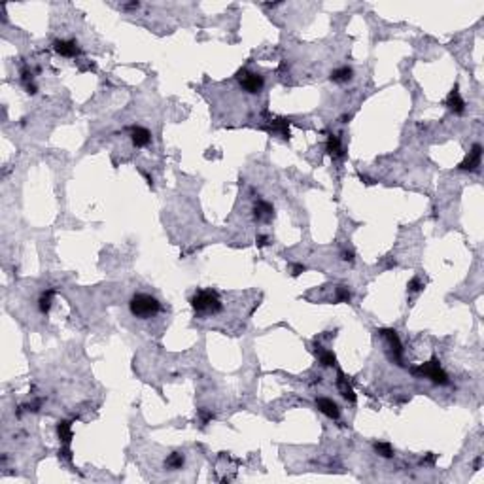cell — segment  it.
Wrapping results in <instances>:
<instances>
[{"instance_id": "obj_1", "label": "cell", "mask_w": 484, "mask_h": 484, "mask_svg": "<svg viewBox=\"0 0 484 484\" xmlns=\"http://www.w3.org/2000/svg\"><path fill=\"white\" fill-rule=\"evenodd\" d=\"M129 308H131V312L132 316H136V318H154L155 314H159L161 310V303L155 299V297H152V295H148V293H136L131 303H129Z\"/></svg>"}, {"instance_id": "obj_2", "label": "cell", "mask_w": 484, "mask_h": 484, "mask_svg": "<svg viewBox=\"0 0 484 484\" xmlns=\"http://www.w3.org/2000/svg\"><path fill=\"white\" fill-rule=\"evenodd\" d=\"M191 307L197 314H218L221 310V301L212 289H199L191 297Z\"/></svg>"}, {"instance_id": "obj_3", "label": "cell", "mask_w": 484, "mask_h": 484, "mask_svg": "<svg viewBox=\"0 0 484 484\" xmlns=\"http://www.w3.org/2000/svg\"><path fill=\"white\" fill-rule=\"evenodd\" d=\"M411 373H413L414 376H426V378H429L431 382H435V384H439V386L448 384V374L442 371L441 363H439L437 357H433L431 361L422 363V365H418V367H413Z\"/></svg>"}, {"instance_id": "obj_4", "label": "cell", "mask_w": 484, "mask_h": 484, "mask_svg": "<svg viewBox=\"0 0 484 484\" xmlns=\"http://www.w3.org/2000/svg\"><path fill=\"white\" fill-rule=\"evenodd\" d=\"M237 78H239V82H241V86L248 91V93H259L261 89H263V76H259V74H254V72H248V70H239L237 74Z\"/></svg>"}, {"instance_id": "obj_5", "label": "cell", "mask_w": 484, "mask_h": 484, "mask_svg": "<svg viewBox=\"0 0 484 484\" xmlns=\"http://www.w3.org/2000/svg\"><path fill=\"white\" fill-rule=\"evenodd\" d=\"M481 159H483V146L481 144H475L473 148H471V152L465 155V159L458 165V169L460 171H477L479 167H481Z\"/></svg>"}, {"instance_id": "obj_6", "label": "cell", "mask_w": 484, "mask_h": 484, "mask_svg": "<svg viewBox=\"0 0 484 484\" xmlns=\"http://www.w3.org/2000/svg\"><path fill=\"white\" fill-rule=\"evenodd\" d=\"M382 337H384L388 344H390V348H392V352H394V359L397 361L399 365H403L401 363V356H403V346H401V341H399L397 333H396V329H380L378 331Z\"/></svg>"}, {"instance_id": "obj_7", "label": "cell", "mask_w": 484, "mask_h": 484, "mask_svg": "<svg viewBox=\"0 0 484 484\" xmlns=\"http://www.w3.org/2000/svg\"><path fill=\"white\" fill-rule=\"evenodd\" d=\"M316 407L320 409V413H324L328 418H335V420H337V418L341 416V409H339V405L329 397H318L316 399Z\"/></svg>"}, {"instance_id": "obj_8", "label": "cell", "mask_w": 484, "mask_h": 484, "mask_svg": "<svg viewBox=\"0 0 484 484\" xmlns=\"http://www.w3.org/2000/svg\"><path fill=\"white\" fill-rule=\"evenodd\" d=\"M444 104L448 106V110L450 112H454V114H463V110H465V102L462 99V95H460V91H458V86H454V89L448 93V97L444 100Z\"/></svg>"}, {"instance_id": "obj_9", "label": "cell", "mask_w": 484, "mask_h": 484, "mask_svg": "<svg viewBox=\"0 0 484 484\" xmlns=\"http://www.w3.org/2000/svg\"><path fill=\"white\" fill-rule=\"evenodd\" d=\"M53 47H55V51H57L59 55H63V57H76V55H80V47H78V44L74 42V40H55Z\"/></svg>"}, {"instance_id": "obj_10", "label": "cell", "mask_w": 484, "mask_h": 484, "mask_svg": "<svg viewBox=\"0 0 484 484\" xmlns=\"http://www.w3.org/2000/svg\"><path fill=\"white\" fill-rule=\"evenodd\" d=\"M129 132H131V140L136 148H144L148 144L152 142V132L148 129L144 127H129Z\"/></svg>"}, {"instance_id": "obj_11", "label": "cell", "mask_w": 484, "mask_h": 484, "mask_svg": "<svg viewBox=\"0 0 484 484\" xmlns=\"http://www.w3.org/2000/svg\"><path fill=\"white\" fill-rule=\"evenodd\" d=\"M272 214H274V208H272L271 202H267V200H257L256 208H254V216H256V220H271Z\"/></svg>"}, {"instance_id": "obj_12", "label": "cell", "mask_w": 484, "mask_h": 484, "mask_svg": "<svg viewBox=\"0 0 484 484\" xmlns=\"http://www.w3.org/2000/svg\"><path fill=\"white\" fill-rule=\"evenodd\" d=\"M337 386H339V390H341L342 397L346 399V401H350V403H354L356 401V394H354V388L348 384V378H344V374L339 373V378H337Z\"/></svg>"}, {"instance_id": "obj_13", "label": "cell", "mask_w": 484, "mask_h": 484, "mask_svg": "<svg viewBox=\"0 0 484 484\" xmlns=\"http://www.w3.org/2000/svg\"><path fill=\"white\" fill-rule=\"evenodd\" d=\"M57 435L63 444H70L72 441V424L68 420H61L57 424Z\"/></svg>"}, {"instance_id": "obj_14", "label": "cell", "mask_w": 484, "mask_h": 484, "mask_svg": "<svg viewBox=\"0 0 484 484\" xmlns=\"http://www.w3.org/2000/svg\"><path fill=\"white\" fill-rule=\"evenodd\" d=\"M352 76H354V70H352L350 66H341V68L331 72V80L337 82V84H346V82H350Z\"/></svg>"}, {"instance_id": "obj_15", "label": "cell", "mask_w": 484, "mask_h": 484, "mask_svg": "<svg viewBox=\"0 0 484 484\" xmlns=\"http://www.w3.org/2000/svg\"><path fill=\"white\" fill-rule=\"evenodd\" d=\"M328 154L333 159H339V157L344 155V152H342V146H341V140H339V136H335V134H331L328 138Z\"/></svg>"}, {"instance_id": "obj_16", "label": "cell", "mask_w": 484, "mask_h": 484, "mask_svg": "<svg viewBox=\"0 0 484 484\" xmlns=\"http://www.w3.org/2000/svg\"><path fill=\"white\" fill-rule=\"evenodd\" d=\"M271 131L278 132L284 138H289V121L287 119H274V121H271Z\"/></svg>"}, {"instance_id": "obj_17", "label": "cell", "mask_w": 484, "mask_h": 484, "mask_svg": "<svg viewBox=\"0 0 484 484\" xmlns=\"http://www.w3.org/2000/svg\"><path fill=\"white\" fill-rule=\"evenodd\" d=\"M53 295H55V289H47V291H44L42 295H40V299H38V308H40V312H44V314L49 312Z\"/></svg>"}, {"instance_id": "obj_18", "label": "cell", "mask_w": 484, "mask_h": 484, "mask_svg": "<svg viewBox=\"0 0 484 484\" xmlns=\"http://www.w3.org/2000/svg\"><path fill=\"white\" fill-rule=\"evenodd\" d=\"M182 465H184V454H182V452H172V454L165 460V467H169L171 471L182 469Z\"/></svg>"}, {"instance_id": "obj_19", "label": "cell", "mask_w": 484, "mask_h": 484, "mask_svg": "<svg viewBox=\"0 0 484 484\" xmlns=\"http://www.w3.org/2000/svg\"><path fill=\"white\" fill-rule=\"evenodd\" d=\"M320 348V346H318ZM318 357H320V363L324 365V367H335V363H337V359H335V354L333 352H329V350H318Z\"/></svg>"}, {"instance_id": "obj_20", "label": "cell", "mask_w": 484, "mask_h": 484, "mask_svg": "<svg viewBox=\"0 0 484 484\" xmlns=\"http://www.w3.org/2000/svg\"><path fill=\"white\" fill-rule=\"evenodd\" d=\"M374 450L382 456V458H392L394 456V448L388 442H374Z\"/></svg>"}, {"instance_id": "obj_21", "label": "cell", "mask_w": 484, "mask_h": 484, "mask_svg": "<svg viewBox=\"0 0 484 484\" xmlns=\"http://www.w3.org/2000/svg\"><path fill=\"white\" fill-rule=\"evenodd\" d=\"M350 299H352V295H350L348 286H339V287H337V297H335V301H337V303H350Z\"/></svg>"}, {"instance_id": "obj_22", "label": "cell", "mask_w": 484, "mask_h": 484, "mask_svg": "<svg viewBox=\"0 0 484 484\" xmlns=\"http://www.w3.org/2000/svg\"><path fill=\"white\" fill-rule=\"evenodd\" d=\"M199 416H200V422H202V424H208V422L214 418V414L210 413V411H204V409H200L199 411Z\"/></svg>"}, {"instance_id": "obj_23", "label": "cell", "mask_w": 484, "mask_h": 484, "mask_svg": "<svg viewBox=\"0 0 484 484\" xmlns=\"http://www.w3.org/2000/svg\"><path fill=\"white\" fill-rule=\"evenodd\" d=\"M422 287H424V284H420V280H418V278H413V280L409 282V291H413V293L414 291H420Z\"/></svg>"}, {"instance_id": "obj_24", "label": "cell", "mask_w": 484, "mask_h": 484, "mask_svg": "<svg viewBox=\"0 0 484 484\" xmlns=\"http://www.w3.org/2000/svg\"><path fill=\"white\" fill-rule=\"evenodd\" d=\"M342 259L348 261V263H352L354 261V252H350V250L348 252H342Z\"/></svg>"}, {"instance_id": "obj_25", "label": "cell", "mask_w": 484, "mask_h": 484, "mask_svg": "<svg viewBox=\"0 0 484 484\" xmlns=\"http://www.w3.org/2000/svg\"><path fill=\"white\" fill-rule=\"evenodd\" d=\"M256 242H257V246H259V248H263V246H267V237H265V235H259V237L256 239Z\"/></svg>"}, {"instance_id": "obj_26", "label": "cell", "mask_w": 484, "mask_h": 484, "mask_svg": "<svg viewBox=\"0 0 484 484\" xmlns=\"http://www.w3.org/2000/svg\"><path fill=\"white\" fill-rule=\"evenodd\" d=\"M303 271H305V267H303V265H295V267H293V276L301 274Z\"/></svg>"}, {"instance_id": "obj_27", "label": "cell", "mask_w": 484, "mask_h": 484, "mask_svg": "<svg viewBox=\"0 0 484 484\" xmlns=\"http://www.w3.org/2000/svg\"><path fill=\"white\" fill-rule=\"evenodd\" d=\"M138 6H140L138 2H132V4H125L123 8H125V10H132V8H138Z\"/></svg>"}, {"instance_id": "obj_28", "label": "cell", "mask_w": 484, "mask_h": 484, "mask_svg": "<svg viewBox=\"0 0 484 484\" xmlns=\"http://www.w3.org/2000/svg\"><path fill=\"white\" fill-rule=\"evenodd\" d=\"M473 467H475V469H479V467H481V456H479V458L475 460V463H473Z\"/></svg>"}]
</instances>
